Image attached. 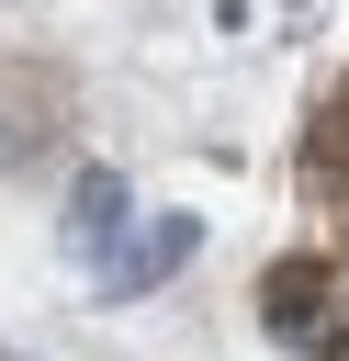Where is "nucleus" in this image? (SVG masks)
I'll return each instance as SVG.
<instances>
[{
  "instance_id": "nucleus-1",
  "label": "nucleus",
  "mask_w": 349,
  "mask_h": 361,
  "mask_svg": "<svg viewBox=\"0 0 349 361\" xmlns=\"http://www.w3.org/2000/svg\"><path fill=\"white\" fill-rule=\"evenodd\" d=\"M191 248H203V226H191V214H158V226H135V237H124V259H101V293H146V282H158V271H180Z\"/></svg>"
},
{
  "instance_id": "nucleus-2",
  "label": "nucleus",
  "mask_w": 349,
  "mask_h": 361,
  "mask_svg": "<svg viewBox=\"0 0 349 361\" xmlns=\"http://www.w3.org/2000/svg\"><path fill=\"white\" fill-rule=\"evenodd\" d=\"M113 226H124V180H113V169H90V180L68 192V248H101Z\"/></svg>"
},
{
  "instance_id": "nucleus-3",
  "label": "nucleus",
  "mask_w": 349,
  "mask_h": 361,
  "mask_svg": "<svg viewBox=\"0 0 349 361\" xmlns=\"http://www.w3.org/2000/svg\"><path fill=\"white\" fill-rule=\"evenodd\" d=\"M270 316L293 327V350H338L326 316H315V271H281V282H270Z\"/></svg>"
}]
</instances>
